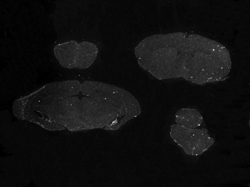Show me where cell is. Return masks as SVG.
I'll return each instance as SVG.
<instances>
[{"label":"cell","instance_id":"8fae6325","mask_svg":"<svg viewBox=\"0 0 250 187\" xmlns=\"http://www.w3.org/2000/svg\"><path fill=\"white\" fill-rule=\"evenodd\" d=\"M175 121L180 125L188 129H197L203 122V118L196 109L183 108L175 115Z\"/></svg>","mask_w":250,"mask_h":187},{"label":"cell","instance_id":"ba28073f","mask_svg":"<svg viewBox=\"0 0 250 187\" xmlns=\"http://www.w3.org/2000/svg\"><path fill=\"white\" fill-rule=\"evenodd\" d=\"M37 91L31 94L30 97L25 107L23 113V120H26L45 130L50 131H62L65 128L53 121L46 117L40 116L31 108L32 103Z\"/></svg>","mask_w":250,"mask_h":187},{"label":"cell","instance_id":"52a82bcc","mask_svg":"<svg viewBox=\"0 0 250 187\" xmlns=\"http://www.w3.org/2000/svg\"><path fill=\"white\" fill-rule=\"evenodd\" d=\"M81 83L77 80L55 82L41 88L40 92L59 100L78 95L81 92Z\"/></svg>","mask_w":250,"mask_h":187},{"label":"cell","instance_id":"7a4b0ae2","mask_svg":"<svg viewBox=\"0 0 250 187\" xmlns=\"http://www.w3.org/2000/svg\"><path fill=\"white\" fill-rule=\"evenodd\" d=\"M43 128L21 120L1 126V144L7 153L22 155L35 160L42 154L49 141Z\"/></svg>","mask_w":250,"mask_h":187},{"label":"cell","instance_id":"5b68a950","mask_svg":"<svg viewBox=\"0 0 250 187\" xmlns=\"http://www.w3.org/2000/svg\"><path fill=\"white\" fill-rule=\"evenodd\" d=\"M81 114L83 123L89 130H117L116 112L97 99L86 96L81 99Z\"/></svg>","mask_w":250,"mask_h":187},{"label":"cell","instance_id":"30bf717a","mask_svg":"<svg viewBox=\"0 0 250 187\" xmlns=\"http://www.w3.org/2000/svg\"><path fill=\"white\" fill-rule=\"evenodd\" d=\"M98 53L97 47L89 42L79 44L75 61V68L84 70L90 67L96 60Z\"/></svg>","mask_w":250,"mask_h":187},{"label":"cell","instance_id":"6da1fadb","mask_svg":"<svg viewBox=\"0 0 250 187\" xmlns=\"http://www.w3.org/2000/svg\"><path fill=\"white\" fill-rule=\"evenodd\" d=\"M139 65L159 80L183 78L203 85L224 81L230 73V53L215 41L176 32L152 35L137 49Z\"/></svg>","mask_w":250,"mask_h":187},{"label":"cell","instance_id":"4fadbf2b","mask_svg":"<svg viewBox=\"0 0 250 187\" xmlns=\"http://www.w3.org/2000/svg\"><path fill=\"white\" fill-rule=\"evenodd\" d=\"M12 116L8 110H4L1 112V126L6 125L12 123Z\"/></svg>","mask_w":250,"mask_h":187},{"label":"cell","instance_id":"277c9868","mask_svg":"<svg viewBox=\"0 0 250 187\" xmlns=\"http://www.w3.org/2000/svg\"><path fill=\"white\" fill-rule=\"evenodd\" d=\"M36 113L46 117L71 132L89 130L82 120L81 99L75 96L57 100Z\"/></svg>","mask_w":250,"mask_h":187},{"label":"cell","instance_id":"9c48e42d","mask_svg":"<svg viewBox=\"0 0 250 187\" xmlns=\"http://www.w3.org/2000/svg\"><path fill=\"white\" fill-rule=\"evenodd\" d=\"M79 44L71 41L55 46L54 53L60 64L67 69L75 68V61Z\"/></svg>","mask_w":250,"mask_h":187},{"label":"cell","instance_id":"3957f363","mask_svg":"<svg viewBox=\"0 0 250 187\" xmlns=\"http://www.w3.org/2000/svg\"><path fill=\"white\" fill-rule=\"evenodd\" d=\"M81 93L106 104L115 110L118 118L117 130L141 113L137 99L126 90L115 86L87 81L82 83Z\"/></svg>","mask_w":250,"mask_h":187},{"label":"cell","instance_id":"7c38bea8","mask_svg":"<svg viewBox=\"0 0 250 187\" xmlns=\"http://www.w3.org/2000/svg\"><path fill=\"white\" fill-rule=\"evenodd\" d=\"M31 94L15 100L13 103V112L17 118L22 120L25 107L30 97Z\"/></svg>","mask_w":250,"mask_h":187},{"label":"cell","instance_id":"8992f818","mask_svg":"<svg viewBox=\"0 0 250 187\" xmlns=\"http://www.w3.org/2000/svg\"><path fill=\"white\" fill-rule=\"evenodd\" d=\"M170 136L188 155L198 156L209 149L215 143L206 129H188L177 124L172 125Z\"/></svg>","mask_w":250,"mask_h":187}]
</instances>
